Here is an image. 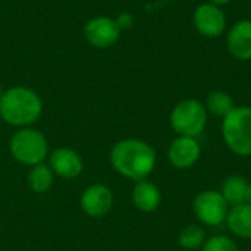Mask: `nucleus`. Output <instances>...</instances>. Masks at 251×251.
I'll list each match as a JSON object with an SVG mask.
<instances>
[{"mask_svg":"<svg viewBox=\"0 0 251 251\" xmlns=\"http://www.w3.org/2000/svg\"><path fill=\"white\" fill-rule=\"evenodd\" d=\"M110 162L122 176L138 182L147 179L153 172L156 166V151L143 140L128 138L115 144L110 153Z\"/></svg>","mask_w":251,"mask_h":251,"instance_id":"f257e3e1","label":"nucleus"},{"mask_svg":"<svg viewBox=\"0 0 251 251\" xmlns=\"http://www.w3.org/2000/svg\"><path fill=\"white\" fill-rule=\"evenodd\" d=\"M43 112L38 94L26 87H12L0 96V116L13 126L34 124Z\"/></svg>","mask_w":251,"mask_h":251,"instance_id":"f03ea898","label":"nucleus"},{"mask_svg":"<svg viewBox=\"0 0 251 251\" xmlns=\"http://www.w3.org/2000/svg\"><path fill=\"white\" fill-rule=\"evenodd\" d=\"M222 138L226 147L238 156H251V107L235 106L222 119Z\"/></svg>","mask_w":251,"mask_h":251,"instance_id":"7ed1b4c3","label":"nucleus"},{"mask_svg":"<svg viewBox=\"0 0 251 251\" xmlns=\"http://www.w3.org/2000/svg\"><path fill=\"white\" fill-rule=\"evenodd\" d=\"M207 118L209 113L204 103L197 99H185L172 109L169 122L178 135L197 138L203 134L207 125Z\"/></svg>","mask_w":251,"mask_h":251,"instance_id":"20e7f679","label":"nucleus"},{"mask_svg":"<svg viewBox=\"0 0 251 251\" xmlns=\"http://www.w3.org/2000/svg\"><path fill=\"white\" fill-rule=\"evenodd\" d=\"M10 151L18 162L35 166L47 157L49 144L40 131L32 128H22L16 131L10 138Z\"/></svg>","mask_w":251,"mask_h":251,"instance_id":"39448f33","label":"nucleus"},{"mask_svg":"<svg viewBox=\"0 0 251 251\" xmlns=\"http://www.w3.org/2000/svg\"><path fill=\"white\" fill-rule=\"evenodd\" d=\"M193 212L206 226H219L226 221L229 204L216 190H204L199 193L193 201Z\"/></svg>","mask_w":251,"mask_h":251,"instance_id":"423d86ee","label":"nucleus"},{"mask_svg":"<svg viewBox=\"0 0 251 251\" xmlns=\"http://www.w3.org/2000/svg\"><path fill=\"white\" fill-rule=\"evenodd\" d=\"M193 24L200 35L216 38L226 31V15L221 6L206 1L196 7Z\"/></svg>","mask_w":251,"mask_h":251,"instance_id":"0eeeda50","label":"nucleus"},{"mask_svg":"<svg viewBox=\"0 0 251 251\" xmlns=\"http://www.w3.org/2000/svg\"><path fill=\"white\" fill-rule=\"evenodd\" d=\"M119 35L121 28L116 19L109 16L91 18L84 26L85 40L97 49H107L113 46L119 40Z\"/></svg>","mask_w":251,"mask_h":251,"instance_id":"6e6552de","label":"nucleus"},{"mask_svg":"<svg viewBox=\"0 0 251 251\" xmlns=\"http://www.w3.org/2000/svg\"><path fill=\"white\" fill-rule=\"evenodd\" d=\"M201 156V147L197 138L178 135L168 149V159L176 169L193 168Z\"/></svg>","mask_w":251,"mask_h":251,"instance_id":"1a4fd4ad","label":"nucleus"},{"mask_svg":"<svg viewBox=\"0 0 251 251\" xmlns=\"http://www.w3.org/2000/svg\"><path fill=\"white\" fill-rule=\"evenodd\" d=\"M229 54L241 62L251 60V19L237 21L226 32Z\"/></svg>","mask_w":251,"mask_h":251,"instance_id":"9d476101","label":"nucleus"},{"mask_svg":"<svg viewBox=\"0 0 251 251\" xmlns=\"http://www.w3.org/2000/svg\"><path fill=\"white\" fill-rule=\"evenodd\" d=\"M112 204H113V194L106 185L101 184L88 187L81 197V207L91 218L104 216L110 210Z\"/></svg>","mask_w":251,"mask_h":251,"instance_id":"9b49d317","label":"nucleus"},{"mask_svg":"<svg viewBox=\"0 0 251 251\" xmlns=\"http://www.w3.org/2000/svg\"><path fill=\"white\" fill-rule=\"evenodd\" d=\"M81 156L71 149H57L50 156V169L62 178H76L82 172Z\"/></svg>","mask_w":251,"mask_h":251,"instance_id":"f8f14e48","label":"nucleus"},{"mask_svg":"<svg viewBox=\"0 0 251 251\" xmlns=\"http://www.w3.org/2000/svg\"><path fill=\"white\" fill-rule=\"evenodd\" d=\"M132 201L141 212H154L162 203V193L159 187L147 179L138 181L132 190Z\"/></svg>","mask_w":251,"mask_h":251,"instance_id":"ddd939ff","label":"nucleus"},{"mask_svg":"<svg viewBox=\"0 0 251 251\" xmlns=\"http://www.w3.org/2000/svg\"><path fill=\"white\" fill-rule=\"evenodd\" d=\"M225 222L235 237L251 240V204L241 203L229 207Z\"/></svg>","mask_w":251,"mask_h":251,"instance_id":"4468645a","label":"nucleus"},{"mask_svg":"<svg viewBox=\"0 0 251 251\" xmlns=\"http://www.w3.org/2000/svg\"><path fill=\"white\" fill-rule=\"evenodd\" d=\"M247 184H249L247 178H244L241 175H231L224 181L221 194L224 196V199L226 200L229 207L244 203Z\"/></svg>","mask_w":251,"mask_h":251,"instance_id":"2eb2a0df","label":"nucleus"},{"mask_svg":"<svg viewBox=\"0 0 251 251\" xmlns=\"http://www.w3.org/2000/svg\"><path fill=\"white\" fill-rule=\"evenodd\" d=\"M204 106H206L207 113H210L216 118H222V119L226 115H229L231 110L235 107L234 99L226 91H222V90L210 91L207 99H206Z\"/></svg>","mask_w":251,"mask_h":251,"instance_id":"dca6fc26","label":"nucleus"},{"mask_svg":"<svg viewBox=\"0 0 251 251\" xmlns=\"http://www.w3.org/2000/svg\"><path fill=\"white\" fill-rule=\"evenodd\" d=\"M28 184L32 191L40 194L46 193L53 184V171L43 163L35 165L28 175Z\"/></svg>","mask_w":251,"mask_h":251,"instance_id":"f3484780","label":"nucleus"},{"mask_svg":"<svg viewBox=\"0 0 251 251\" xmlns=\"http://www.w3.org/2000/svg\"><path fill=\"white\" fill-rule=\"evenodd\" d=\"M206 231L200 225H188L185 226L178 237V243L184 250H200L206 241Z\"/></svg>","mask_w":251,"mask_h":251,"instance_id":"a211bd4d","label":"nucleus"},{"mask_svg":"<svg viewBox=\"0 0 251 251\" xmlns=\"http://www.w3.org/2000/svg\"><path fill=\"white\" fill-rule=\"evenodd\" d=\"M200 251H241L238 244L226 235H213L207 238Z\"/></svg>","mask_w":251,"mask_h":251,"instance_id":"6ab92c4d","label":"nucleus"},{"mask_svg":"<svg viewBox=\"0 0 251 251\" xmlns=\"http://www.w3.org/2000/svg\"><path fill=\"white\" fill-rule=\"evenodd\" d=\"M116 22H118L121 31H122V29H128L129 26H132L134 16H132L131 13H128V12H122V13L116 18Z\"/></svg>","mask_w":251,"mask_h":251,"instance_id":"aec40b11","label":"nucleus"},{"mask_svg":"<svg viewBox=\"0 0 251 251\" xmlns=\"http://www.w3.org/2000/svg\"><path fill=\"white\" fill-rule=\"evenodd\" d=\"M244 203L251 204V182L247 184V190H246V200H244Z\"/></svg>","mask_w":251,"mask_h":251,"instance_id":"412c9836","label":"nucleus"},{"mask_svg":"<svg viewBox=\"0 0 251 251\" xmlns=\"http://www.w3.org/2000/svg\"><path fill=\"white\" fill-rule=\"evenodd\" d=\"M209 3H213V4H216V6H225V4H228V3H231L232 0H207Z\"/></svg>","mask_w":251,"mask_h":251,"instance_id":"4be33fe9","label":"nucleus"}]
</instances>
